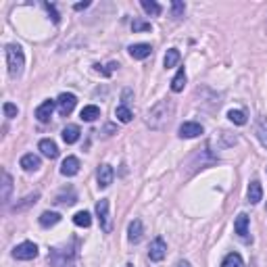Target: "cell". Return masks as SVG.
Here are the masks:
<instances>
[{
    "instance_id": "1",
    "label": "cell",
    "mask_w": 267,
    "mask_h": 267,
    "mask_svg": "<svg viewBox=\"0 0 267 267\" xmlns=\"http://www.w3.org/2000/svg\"><path fill=\"white\" fill-rule=\"evenodd\" d=\"M174 113H176V103L171 98H163L146 113V125L151 130H163L171 121Z\"/></svg>"
},
{
    "instance_id": "2",
    "label": "cell",
    "mask_w": 267,
    "mask_h": 267,
    "mask_svg": "<svg viewBox=\"0 0 267 267\" xmlns=\"http://www.w3.org/2000/svg\"><path fill=\"white\" fill-rule=\"evenodd\" d=\"M6 67H9V75L11 77H19L25 67V54L19 44H9L6 46Z\"/></svg>"
},
{
    "instance_id": "3",
    "label": "cell",
    "mask_w": 267,
    "mask_h": 267,
    "mask_svg": "<svg viewBox=\"0 0 267 267\" xmlns=\"http://www.w3.org/2000/svg\"><path fill=\"white\" fill-rule=\"evenodd\" d=\"M96 217L100 222V230L105 234H109L113 230V223H111V213H109V200L107 199H100L96 202Z\"/></svg>"
},
{
    "instance_id": "4",
    "label": "cell",
    "mask_w": 267,
    "mask_h": 267,
    "mask_svg": "<svg viewBox=\"0 0 267 267\" xmlns=\"http://www.w3.org/2000/svg\"><path fill=\"white\" fill-rule=\"evenodd\" d=\"M13 257L17 261H31V259L38 257V246L34 242H21V245L13 248Z\"/></svg>"
},
{
    "instance_id": "5",
    "label": "cell",
    "mask_w": 267,
    "mask_h": 267,
    "mask_svg": "<svg viewBox=\"0 0 267 267\" xmlns=\"http://www.w3.org/2000/svg\"><path fill=\"white\" fill-rule=\"evenodd\" d=\"M77 105V98H75V94L71 92H63L61 96L57 98V107H59V113L63 117H67V115H71V111L75 109Z\"/></svg>"
},
{
    "instance_id": "6",
    "label": "cell",
    "mask_w": 267,
    "mask_h": 267,
    "mask_svg": "<svg viewBox=\"0 0 267 267\" xmlns=\"http://www.w3.org/2000/svg\"><path fill=\"white\" fill-rule=\"evenodd\" d=\"M165 255H167V245H165V240L161 236H156L151 242V246H148V259L156 263V261H163Z\"/></svg>"
},
{
    "instance_id": "7",
    "label": "cell",
    "mask_w": 267,
    "mask_h": 267,
    "mask_svg": "<svg viewBox=\"0 0 267 267\" xmlns=\"http://www.w3.org/2000/svg\"><path fill=\"white\" fill-rule=\"evenodd\" d=\"M113 178H115V171H113L111 165H107V163L100 165L98 171H96V182H98V188H109V186L113 184Z\"/></svg>"
},
{
    "instance_id": "8",
    "label": "cell",
    "mask_w": 267,
    "mask_h": 267,
    "mask_svg": "<svg viewBox=\"0 0 267 267\" xmlns=\"http://www.w3.org/2000/svg\"><path fill=\"white\" fill-rule=\"evenodd\" d=\"M202 132H205L202 125L196 121H186L179 125V138H199Z\"/></svg>"
},
{
    "instance_id": "9",
    "label": "cell",
    "mask_w": 267,
    "mask_h": 267,
    "mask_svg": "<svg viewBox=\"0 0 267 267\" xmlns=\"http://www.w3.org/2000/svg\"><path fill=\"white\" fill-rule=\"evenodd\" d=\"M54 105H57V100H44V103L36 109V119L40 123H48L52 117V111H54Z\"/></svg>"
},
{
    "instance_id": "10",
    "label": "cell",
    "mask_w": 267,
    "mask_h": 267,
    "mask_svg": "<svg viewBox=\"0 0 267 267\" xmlns=\"http://www.w3.org/2000/svg\"><path fill=\"white\" fill-rule=\"evenodd\" d=\"M77 171H80V159H77V156H67L61 165V174L65 178H73Z\"/></svg>"
},
{
    "instance_id": "11",
    "label": "cell",
    "mask_w": 267,
    "mask_h": 267,
    "mask_svg": "<svg viewBox=\"0 0 267 267\" xmlns=\"http://www.w3.org/2000/svg\"><path fill=\"white\" fill-rule=\"evenodd\" d=\"M142 234H144V227H142V222L140 219H134L128 227V240L132 245H138L140 240H142Z\"/></svg>"
},
{
    "instance_id": "12",
    "label": "cell",
    "mask_w": 267,
    "mask_h": 267,
    "mask_svg": "<svg viewBox=\"0 0 267 267\" xmlns=\"http://www.w3.org/2000/svg\"><path fill=\"white\" fill-rule=\"evenodd\" d=\"M246 196H248V202H250V205H257V202H261V200H263V188H261V182L253 179V182L248 184Z\"/></svg>"
},
{
    "instance_id": "13",
    "label": "cell",
    "mask_w": 267,
    "mask_h": 267,
    "mask_svg": "<svg viewBox=\"0 0 267 267\" xmlns=\"http://www.w3.org/2000/svg\"><path fill=\"white\" fill-rule=\"evenodd\" d=\"M128 50H130V57L136 59V61H142L146 57H151V52H153L151 44H132Z\"/></svg>"
},
{
    "instance_id": "14",
    "label": "cell",
    "mask_w": 267,
    "mask_h": 267,
    "mask_svg": "<svg viewBox=\"0 0 267 267\" xmlns=\"http://www.w3.org/2000/svg\"><path fill=\"white\" fill-rule=\"evenodd\" d=\"M38 148H40V153L46 156V159H57V156H59V148H57V144H54L50 138L40 140Z\"/></svg>"
},
{
    "instance_id": "15",
    "label": "cell",
    "mask_w": 267,
    "mask_h": 267,
    "mask_svg": "<svg viewBox=\"0 0 267 267\" xmlns=\"http://www.w3.org/2000/svg\"><path fill=\"white\" fill-rule=\"evenodd\" d=\"M19 165L25 171H36V169H40V156L34 155V153H27V155H23L21 156V161Z\"/></svg>"
},
{
    "instance_id": "16",
    "label": "cell",
    "mask_w": 267,
    "mask_h": 267,
    "mask_svg": "<svg viewBox=\"0 0 267 267\" xmlns=\"http://www.w3.org/2000/svg\"><path fill=\"white\" fill-rule=\"evenodd\" d=\"M2 192H0V200H2V205H6L11 199V192H13V178L9 176V171H2Z\"/></svg>"
},
{
    "instance_id": "17",
    "label": "cell",
    "mask_w": 267,
    "mask_h": 267,
    "mask_svg": "<svg viewBox=\"0 0 267 267\" xmlns=\"http://www.w3.org/2000/svg\"><path fill=\"white\" fill-rule=\"evenodd\" d=\"M234 230L240 238H246L248 236V215L246 213H240L236 217V222H234Z\"/></svg>"
},
{
    "instance_id": "18",
    "label": "cell",
    "mask_w": 267,
    "mask_h": 267,
    "mask_svg": "<svg viewBox=\"0 0 267 267\" xmlns=\"http://www.w3.org/2000/svg\"><path fill=\"white\" fill-rule=\"evenodd\" d=\"M255 134H257L259 142H261V144H263V148L267 151V119H265V117H259V119H257Z\"/></svg>"
},
{
    "instance_id": "19",
    "label": "cell",
    "mask_w": 267,
    "mask_h": 267,
    "mask_svg": "<svg viewBox=\"0 0 267 267\" xmlns=\"http://www.w3.org/2000/svg\"><path fill=\"white\" fill-rule=\"evenodd\" d=\"M80 128L77 125H67L65 130H63V140H65V144H75L77 140H80Z\"/></svg>"
},
{
    "instance_id": "20",
    "label": "cell",
    "mask_w": 267,
    "mask_h": 267,
    "mask_svg": "<svg viewBox=\"0 0 267 267\" xmlns=\"http://www.w3.org/2000/svg\"><path fill=\"white\" fill-rule=\"evenodd\" d=\"M59 222H61V215L54 213V211H44V213L40 215V225L42 227H52V225H57Z\"/></svg>"
},
{
    "instance_id": "21",
    "label": "cell",
    "mask_w": 267,
    "mask_h": 267,
    "mask_svg": "<svg viewBox=\"0 0 267 267\" xmlns=\"http://www.w3.org/2000/svg\"><path fill=\"white\" fill-rule=\"evenodd\" d=\"M178 63H179V50H178V48H169L167 52H165V57H163V65H165V69L176 67Z\"/></svg>"
},
{
    "instance_id": "22",
    "label": "cell",
    "mask_w": 267,
    "mask_h": 267,
    "mask_svg": "<svg viewBox=\"0 0 267 267\" xmlns=\"http://www.w3.org/2000/svg\"><path fill=\"white\" fill-rule=\"evenodd\" d=\"M80 117H82L84 121H94V119H98V117H100V109L96 105H88V107L82 109Z\"/></svg>"
},
{
    "instance_id": "23",
    "label": "cell",
    "mask_w": 267,
    "mask_h": 267,
    "mask_svg": "<svg viewBox=\"0 0 267 267\" xmlns=\"http://www.w3.org/2000/svg\"><path fill=\"white\" fill-rule=\"evenodd\" d=\"M73 223L80 225V227H90L92 225V215L88 211H80V213L73 215Z\"/></svg>"
},
{
    "instance_id": "24",
    "label": "cell",
    "mask_w": 267,
    "mask_h": 267,
    "mask_svg": "<svg viewBox=\"0 0 267 267\" xmlns=\"http://www.w3.org/2000/svg\"><path fill=\"white\" fill-rule=\"evenodd\" d=\"M184 86H186V71H184V69H179V71L176 73V77L171 80V90H174V92H182Z\"/></svg>"
},
{
    "instance_id": "25",
    "label": "cell",
    "mask_w": 267,
    "mask_h": 267,
    "mask_svg": "<svg viewBox=\"0 0 267 267\" xmlns=\"http://www.w3.org/2000/svg\"><path fill=\"white\" fill-rule=\"evenodd\" d=\"M38 199H40V194H38V192L29 194V196H25V199H23V202H17V205L13 207V211H23V209H27V207H31V205H36Z\"/></svg>"
},
{
    "instance_id": "26",
    "label": "cell",
    "mask_w": 267,
    "mask_h": 267,
    "mask_svg": "<svg viewBox=\"0 0 267 267\" xmlns=\"http://www.w3.org/2000/svg\"><path fill=\"white\" fill-rule=\"evenodd\" d=\"M115 117H117V119H119L121 123H130L134 115H132V111H130V109L125 107V105H119V107L115 109Z\"/></svg>"
},
{
    "instance_id": "27",
    "label": "cell",
    "mask_w": 267,
    "mask_h": 267,
    "mask_svg": "<svg viewBox=\"0 0 267 267\" xmlns=\"http://www.w3.org/2000/svg\"><path fill=\"white\" fill-rule=\"evenodd\" d=\"M142 9L148 13V15H153V17H156V15H161V6L155 2V0H142Z\"/></svg>"
},
{
    "instance_id": "28",
    "label": "cell",
    "mask_w": 267,
    "mask_h": 267,
    "mask_svg": "<svg viewBox=\"0 0 267 267\" xmlns=\"http://www.w3.org/2000/svg\"><path fill=\"white\" fill-rule=\"evenodd\" d=\"M222 267H242V257L238 253H230V255L223 259Z\"/></svg>"
},
{
    "instance_id": "29",
    "label": "cell",
    "mask_w": 267,
    "mask_h": 267,
    "mask_svg": "<svg viewBox=\"0 0 267 267\" xmlns=\"http://www.w3.org/2000/svg\"><path fill=\"white\" fill-rule=\"evenodd\" d=\"M227 119H230L232 123H236V125H245L246 123V115L238 111V109H232L230 113H227Z\"/></svg>"
},
{
    "instance_id": "30",
    "label": "cell",
    "mask_w": 267,
    "mask_h": 267,
    "mask_svg": "<svg viewBox=\"0 0 267 267\" xmlns=\"http://www.w3.org/2000/svg\"><path fill=\"white\" fill-rule=\"evenodd\" d=\"M2 111H4V115L9 117V119H13V117H17L19 109H17V105H13V103H4L2 105Z\"/></svg>"
},
{
    "instance_id": "31",
    "label": "cell",
    "mask_w": 267,
    "mask_h": 267,
    "mask_svg": "<svg viewBox=\"0 0 267 267\" xmlns=\"http://www.w3.org/2000/svg\"><path fill=\"white\" fill-rule=\"evenodd\" d=\"M132 29H134V34H136V31H151V23L140 21V19H134Z\"/></svg>"
},
{
    "instance_id": "32",
    "label": "cell",
    "mask_w": 267,
    "mask_h": 267,
    "mask_svg": "<svg viewBox=\"0 0 267 267\" xmlns=\"http://www.w3.org/2000/svg\"><path fill=\"white\" fill-rule=\"evenodd\" d=\"M75 200H77V196H75V194H69V196L59 194L57 199H54V202H57V205H73Z\"/></svg>"
},
{
    "instance_id": "33",
    "label": "cell",
    "mask_w": 267,
    "mask_h": 267,
    "mask_svg": "<svg viewBox=\"0 0 267 267\" xmlns=\"http://www.w3.org/2000/svg\"><path fill=\"white\" fill-rule=\"evenodd\" d=\"M171 9H174V17H176V19L184 17V11H186L184 2H179V0H174V2H171Z\"/></svg>"
},
{
    "instance_id": "34",
    "label": "cell",
    "mask_w": 267,
    "mask_h": 267,
    "mask_svg": "<svg viewBox=\"0 0 267 267\" xmlns=\"http://www.w3.org/2000/svg\"><path fill=\"white\" fill-rule=\"evenodd\" d=\"M44 9H46V11H48V15H50V17H52V21H54V23H59V21H61V17H59V13H57V9H54V6H52V4H48V2H44Z\"/></svg>"
},
{
    "instance_id": "35",
    "label": "cell",
    "mask_w": 267,
    "mask_h": 267,
    "mask_svg": "<svg viewBox=\"0 0 267 267\" xmlns=\"http://www.w3.org/2000/svg\"><path fill=\"white\" fill-rule=\"evenodd\" d=\"M88 6H90V2H77L73 9H75V11H84V9H88Z\"/></svg>"
},
{
    "instance_id": "36",
    "label": "cell",
    "mask_w": 267,
    "mask_h": 267,
    "mask_svg": "<svg viewBox=\"0 0 267 267\" xmlns=\"http://www.w3.org/2000/svg\"><path fill=\"white\" fill-rule=\"evenodd\" d=\"M176 267H192V265H190V263H188V261H179V263H178Z\"/></svg>"
},
{
    "instance_id": "37",
    "label": "cell",
    "mask_w": 267,
    "mask_h": 267,
    "mask_svg": "<svg viewBox=\"0 0 267 267\" xmlns=\"http://www.w3.org/2000/svg\"><path fill=\"white\" fill-rule=\"evenodd\" d=\"M125 267H132V265H125Z\"/></svg>"
}]
</instances>
